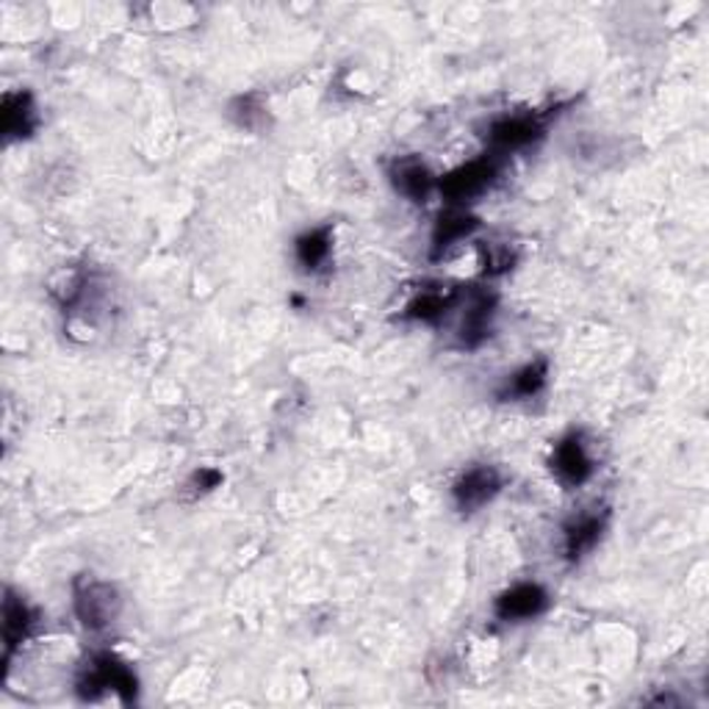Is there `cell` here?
<instances>
[{"label": "cell", "mask_w": 709, "mask_h": 709, "mask_svg": "<svg viewBox=\"0 0 709 709\" xmlns=\"http://www.w3.org/2000/svg\"><path fill=\"white\" fill-rule=\"evenodd\" d=\"M391 181L402 197H408L410 203H424L432 194V188L438 186L435 175L430 172V166L419 158H399L391 166Z\"/></svg>", "instance_id": "cell-11"}, {"label": "cell", "mask_w": 709, "mask_h": 709, "mask_svg": "<svg viewBox=\"0 0 709 709\" xmlns=\"http://www.w3.org/2000/svg\"><path fill=\"white\" fill-rule=\"evenodd\" d=\"M480 219L474 214H469L465 208L458 205H449L435 222V230H432V260H438L441 255H446L454 244L465 242L471 233L476 230Z\"/></svg>", "instance_id": "cell-9"}, {"label": "cell", "mask_w": 709, "mask_h": 709, "mask_svg": "<svg viewBox=\"0 0 709 709\" xmlns=\"http://www.w3.org/2000/svg\"><path fill=\"white\" fill-rule=\"evenodd\" d=\"M604 526H607V513H579L576 518H571L563 530V548H565V557L571 563L585 557L604 535Z\"/></svg>", "instance_id": "cell-10"}, {"label": "cell", "mask_w": 709, "mask_h": 709, "mask_svg": "<svg viewBox=\"0 0 709 709\" xmlns=\"http://www.w3.org/2000/svg\"><path fill=\"white\" fill-rule=\"evenodd\" d=\"M548 607V593L543 590L535 582H521L513 585L510 590H504L496 598L493 609H496L499 620H530L535 615H541Z\"/></svg>", "instance_id": "cell-7"}, {"label": "cell", "mask_w": 709, "mask_h": 709, "mask_svg": "<svg viewBox=\"0 0 709 709\" xmlns=\"http://www.w3.org/2000/svg\"><path fill=\"white\" fill-rule=\"evenodd\" d=\"M3 136L6 142L11 138L31 136L37 127V105H33L31 92H9L3 97Z\"/></svg>", "instance_id": "cell-12"}, {"label": "cell", "mask_w": 709, "mask_h": 709, "mask_svg": "<svg viewBox=\"0 0 709 709\" xmlns=\"http://www.w3.org/2000/svg\"><path fill=\"white\" fill-rule=\"evenodd\" d=\"M499 491H502V474L493 465H471L452 485V496L460 513H476Z\"/></svg>", "instance_id": "cell-5"}, {"label": "cell", "mask_w": 709, "mask_h": 709, "mask_svg": "<svg viewBox=\"0 0 709 709\" xmlns=\"http://www.w3.org/2000/svg\"><path fill=\"white\" fill-rule=\"evenodd\" d=\"M332 253V236L330 227H316V230L302 233L297 238V260L308 271H316L319 266L327 264Z\"/></svg>", "instance_id": "cell-15"}, {"label": "cell", "mask_w": 709, "mask_h": 709, "mask_svg": "<svg viewBox=\"0 0 709 709\" xmlns=\"http://www.w3.org/2000/svg\"><path fill=\"white\" fill-rule=\"evenodd\" d=\"M72 607L78 620L89 631H105L116 624L122 609V596L111 582L97 579L92 574L78 576L72 585Z\"/></svg>", "instance_id": "cell-1"}, {"label": "cell", "mask_w": 709, "mask_h": 709, "mask_svg": "<svg viewBox=\"0 0 709 709\" xmlns=\"http://www.w3.org/2000/svg\"><path fill=\"white\" fill-rule=\"evenodd\" d=\"M499 175V161L496 155H482V158L469 161V164L458 166V169L449 172L446 177L438 181V188L446 197L449 205H458L463 208L465 203L476 199L480 194H485L493 186Z\"/></svg>", "instance_id": "cell-3"}, {"label": "cell", "mask_w": 709, "mask_h": 709, "mask_svg": "<svg viewBox=\"0 0 709 709\" xmlns=\"http://www.w3.org/2000/svg\"><path fill=\"white\" fill-rule=\"evenodd\" d=\"M546 377H548V363L546 360H535V363H526L524 369L515 371L513 380L507 382V388L502 391L504 399H530L546 386Z\"/></svg>", "instance_id": "cell-16"}, {"label": "cell", "mask_w": 709, "mask_h": 709, "mask_svg": "<svg viewBox=\"0 0 709 709\" xmlns=\"http://www.w3.org/2000/svg\"><path fill=\"white\" fill-rule=\"evenodd\" d=\"M552 469L559 476V482L568 487L585 485L596 471V460L587 452V443L582 432H571L563 441L554 443L552 452Z\"/></svg>", "instance_id": "cell-6"}, {"label": "cell", "mask_w": 709, "mask_h": 709, "mask_svg": "<svg viewBox=\"0 0 709 709\" xmlns=\"http://www.w3.org/2000/svg\"><path fill=\"white\" fill-rule=\"evenodd\" d=\"M105 690L116 692L125 703H131L136 698V676L114 654H97V657H92V662L83 670L81 681H78V692L83 698H89V701Z\"/></svg>", "instance_id": "cell-2"}, {"label": "cell", "mask_w": 709, "mask_h": 709, "mask_svg": "<svg viewBox=\"0 0 709 709\" xmlns=\"http://www.w3.org/2000/svg\"><path fill=\"white\" fill-rule=\"evenodd\" d=\"M222 482V474L216 469H199L194 471L192 480H188L186 487H192V496H203V493L214 491L216 485Z\"/></svg>", "instance_id": "cell-17"}, {"label": "cell", "mask_w": 709, "mask_h": 709, "mask_svg": "<svg viewBox=\"0 0 709 709\" xmlns=\"http://www.w3.org/2000/svg\"><path fill=\"white\" fill-rule=\"evenodd\" d=\"M37 624V615L33 609L22 602L20 596H14L11 590H6L3 598V643H6V662L11 659V654L17 651L22 640L28 637V631Z\"/></svg>", "instance_id": "cell-13"}, {"label": "cell", "mask_w": 709, "mask_h": 709, "mask_svg": "<svg viewBox=\"0 0 709 709\" xmlns=\"http://www.w3.org/2000/svg\"><path fill=\"white\" fill-rule=\"evenodd\" d=\"M493 314H496V297L487 291H471L469 305H465V316L460 321V347L476 349L480 343H485V338L491 336Z\"/></svg>", "instance_id": "cell-8"}, {"label": "cell", "mask_w": 709, "mask_h": 709, "mask_svg": "<svg viewBox=\"0 0 709 709\" xmlns=\"http://www.w3.org/2000/svg\"><path fill=\"white\" fill-rule=\"evenodd\" d=\"M463 299V291L460 288H424V291L415 294L413 299L404 308V319H415V321H438L443 319L449 308Z\"/></svg>", "instance_id": "cell-14"}, {"label": "cell", "mask_w": 709, "mask_h": 709, "mask_svg": "<svg viewBox=\"0 0 709 709\" xmlns=\"http://www.w3.org/2000/svg\"><path fill=\"white\" fill-rule=\"evenodd\" d=\"M546 133V116L541 114H515L502 116L487 131V144H491L493 155L513 153V150L526 147V144L537 142Z\"/></svg>", "instance_id": "cell-4"}]
</instances>
